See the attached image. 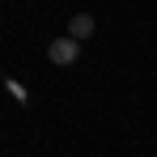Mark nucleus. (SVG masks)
<instances>
[{"mask_svg": "<svg viewBox=\"0 0 157 157\" xmlns=\"http://www.w3.org/2000/svg\"><path fill=\"white\" fill-rule=\"evenodd\" d=\"M89 34H94V17H89V13H77V17H72V21H68V38H89Z\"/></svg>", "mask_w": 157, "mask_h": 157, "instance_id": "nucleus-2", "label": "nucleus"}, {"mask_svg": "<svg viewBox=\"0 0 157 157\" xmlns=\"http://www.w3.org/2000/svg\"><path fill=\"white\" fill-rule=\"evenodd\" d=\"M47 55H51V64H59V68H68V64H77V55H81V43L77 38H55L51 47H47Z\"/></svg>", "mask_w": 157, "mask_h": 157, "instance_id": "nucleus-1", "label": "nucleus"}]
</instances>
